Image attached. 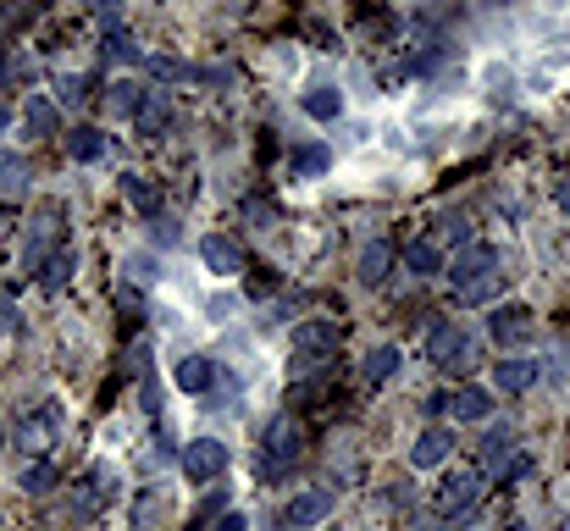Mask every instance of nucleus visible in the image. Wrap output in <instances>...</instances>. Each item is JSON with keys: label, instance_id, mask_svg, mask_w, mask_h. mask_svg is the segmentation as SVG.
I'll use <instances>...</instances> for the list:
<instances>
[{"label": "nucleus", "instance_id": "24", "mask_svg": "<svg viewBox=\"0 0 570 531\" xmlns=\"http://www.w3.org/2000/svg\"><path fill=\"white\" fill-rule=\"evenodd\" d=\"M28 194V166H23V155H0V200H23Z\"/></svg>", "mask_w": 570, "mask_h": 531}, {"label": "nucleus", "instance_id": "37", "mask_svg": "<svg viewBox=\"0 0 570 531\" xmlns=\"http://www.w3.org/2000/svg\"><path fill=\"white\" fill-rule=\"evenodd\" d=\"M244 216H255V222H277V205L272 200H261V194H255V200H244Z\"/></svg>", "mask_w": 570, "mask_h": 531}, {"label": "nucleus", "instance_id": "26", "mask_svg": "<svg viewBox=\"0 0 570 531\" xmlns=\"http://www.w3.org/2000/svg\"><path fill=\"white\" fill-rule=\"evenodd\" d=\"M399 366H404V354L393 349V343H382V349L366 354V366L360 371H366V382H388V377H399Z\"/></svg>", "mask_w": 570, "mask_h": 531}, {"label": "nucleus", "instance_id": "13", "mask_svg": "<svg viewBox=\"0 0 570 531\" xmlns=\"http://www.w3.org/2000/svg\"><path fill=\"white\" fill-rule=\"evenodd\" d=\"M510 465H515V432H487V443H482V465L476 471L482 476H510Z\"/></svg>", "mask_w": 570, "mask_h": 531}, {"label": "nucleus", "instance_id": "34", "mask_svg": "<svg viewBox=\"0 0 570 531\" xmlns=\"http://www.w3.org/2000/svg\"><path fill=\"white\" fill-rule=\"evenodd\" d=\"M150 238H155V244H178V222L155 211V216H150Z\"/></svg>", "mask_w": 570, "mask_h": 531}, {"label": "nucleus", "instance_id": "41", "mask_svg": "<svg viewBox=\"0 0 570 531\" xmlns=\"http://www.w3.org/2000/svg\"><path fill=\"white\" fill-rule=\"evenodd\" d=\"M559 211H570V183H559Z\"/></svg>", "mask_w": 570, "mask_h": 531}, {"label": "nucleus", "instance_id": "22", "mask_svg": "<svg viewBox=\"0 0 570 531\" xmlns=\"http://www.w3.org/2000/svg\"><path fill=\"white\" fill-rule=\"evenodd\" d=\"M449 410H454V421H487V415H493V393L460 388V393H449Z\"/></svg>", "mask_w": 570, "mask_h": 531}, {"label": "nucleus", "instance_id": "38", "mask_svg": "<svg viewBox=\"0 0 570 531\" xmlns=\"http://www.w3.org/2000/svg\"><path fill=\"white\" fill-rule=\"evenodd\" d=\"M84 6H89L95 17H106L111 28H117V17H122V0H84Z\"/></svg>", "mask_w": 570, "mask_h": 531}, {"label": "nucleus", "instance_id": "16", "mask_svg": "<svg viewBox=\"0 0 570 531\" xmlns=\"http://www.w3.org/2000/svg\"><path fill=\"white\" fill-rule=\"evenodd\" d=\"M172 382H178L183 393H205V388L216 382V366L205 360V354H183L178 371H172Z\"/></svg>", "mask_w": 570, "mask_h": 531}, {"label": "nucleus", "instance_id": "28", "mask_svg": "<svg viewBox=\"0 0 570 531\" xmlns=\"http://www.w3.org/2000/svg\"><path fill=\"white\" fill-rule=\"evenodd\" d=\"M299 106H305V117H316V122H333L338 111H344V95H338V89H327V83H321V89H310V95L299 100Z\"/></svg>", "mask_w": 570, "mask_h": 531}, {"label": "nucleus", "instance_id": "36", "mask_svg": "<svg viewBox=\"0 0 570 531\" xmlns=\"http://www.w3.org/2000/svg\"><path fill=\"white\" fill-rule=\"evenodd\" d=\"M117 305H122V316H144V294H139V288H128V283L117 288Z\"/></svg>", "mask_w": 570, "mask_h": 531}, {"label": "nucleus", "instance_id": "10", "mask_svg": "<svg viewBox=\"0 0 570 531\" xmlns=\"http://www.w3.org/2000/svg\"><path fill=\"white\" fill-rule=\"evenodd\" d=\"M56 233H61V205L50 200L45 211H39V222H34V238L23 244V266H28V272H39V266H45V255H50V244H56Z\"/></svg>", "mask_w": 570, "mask_h": 531}, {"label": "nucleus", "instance_id": "33", "mask_svg": "<svg viewBox=\"0 0 570 531\" xmlns=\"http://www.w3.org/2000/svg\"><path fill=\"white\" fill-rule=\"evenodd\" d=\"M499 272H493V277H482V283H471V288H460V294H465V305H487V299H493V294H499Z\"/></svg>", "mask_w": 570, "mask_h": 531}, {"label": "nucleus", "instance_id": "35", "mask_svg": "<svg viewBox=\"0 0 570 531\" xmlns=\"http://www.w3.org/2000/svg\"><path fill=\"white\" fill-rule=\"evenodd\" d=\"M139 404H144L150 415H161V382H155L150 371H144V382H139Z\"/></svg>", "mask_w": 570, "mask_h": 531}, {"label": "nucleus", "instance_id": "1", "mask_svg": "<svg viewBox=\"0 0 570 531\" xmlns=\"http://www.w3.org/2000/svg\"><path fill=\"white\" fill-rule=\"evenodd\" d=\"M294 460H299V421L283 410V415H272L266 432H261V476H266V482H277Z\"/></svg>", "mask_w": 570, "mask_h": 531}, {"label": "nucleus", "instance_id": "8", "mask_svg": "<svg viewBox=\"0 0 570 531\" xmlns=\"http://www.w3.org/2000/svg\"><path fill=\"white\" fill-rule=\"evenodd\" d=\"M449 454H454V432H449L443 421L421 426V437L410 443V465H416V471H438V465L449 460Z\"/></svg>", "mask_w": 570, "mask_h": 531}, {"label": "nucleus", "instance_id": "25", "mask_svg": "<svg viewBox=\"0 0 570 531\" xmlns=\"http://www.w3.org/2000/svg\"><path fill=\"white\" fill-rule=\"evenodd\" d=\"M404 266H410L416 277H438V272H443V249L432 244V238H421V244L404 249Z\"/></svg>", "mask_w": 570, "mask_h": 531}, {"label": "nucleus", "instance_id": "3", "mask_svg": "<svg viewBox=\"0 0 570 531\" xmlns=\"http://www.w3.org/2000/svg\"><path fill=\"white\" fill-rule=\"evenodd\" d=\"M333 354H338L333 321H299L294 327V366H327Z\"/></svg>", "mask_w": 570, "mask_h": 531}, {"label": "nucleus", "instance_id": "19", "mask_svg": "<svg viewBox=\"0 0 570 531\" xmlns=\"http://www.w3.org/2000/svg\"><path fill=\"white\" fill-rule=\"evenodd\" d=\"M327 166H333V150H327V144H294V150H288V172L294 177H321Z\"/></svg>", "mask_w": 570, "mask_h": 531}, {"label": "nucleus", "instance_id": "5", "mask_svg": "<svg viewBox=\"0 0 570 531\" xmlns=\"http://www.w3.org/2000/svg\"><path fill=\"white\" fill-rule=\"evenodd\" d=\"M117 471H111V465H89V476L84 482H78V498H72V520H78V526H84V520H95L100 509L111 504V498H117Z\"/></svg>", "mask_w": 570, "mask_h": 531}, {"label": "nucleus", "instance_id": "2", "mask_svg": "<svg viewBox=\"0 0 570 531\" xmlns=\"http://www.w3.org/2000/svg\"><path fill=\"white\" fill-rule=\"evenodd\" d=\"M427 354L438 360L443 371H471V366H476V332L454 327V321H432Z\"/></svg>", "mask_w": 570, "mask_h": 531}, {"label": "nucleus", "instance_id": "32", "mask_svg": "<svg viewBox=\"0 0 570 531\" xmlns=\"http://www.w3.org/2000/svg\"><path fill=\"white\" fill-rule=\"evenodd\" d=\"M139 100H144V89H139V83L117 78V89H111V95H106V106L117 111V117H133V111H139Z\"/></svg>", "mask_w": 570, "mask_h": 531}, {"label": "nucleus", "instance_id": "7", "mask_svg": "<svg viewBox=\"0 0 570 531\" xmlns=\"http://www.w3.org/2000/svg\"><path fill=\"white\" fill-rule=\"evenodd\" d=\"M222 471H227V443L200 437V443H189V449H183V476H189V482H216Z\"/></svg>", "mask_w": 570, "mask_h": 531}, {"label": "nucleus", "instance_id": "9", "mask_svg": "<svg viewBox=\"0 0 570 531\" xmlns=\"http://www.w3.org/2000/svg\"><path fill=\"white\" fill-rule=\"evenodd\" d=\"M393 266H399V249L388 244V238H371L366 249H360V266H355V277L366 288H382L393 277Z\"/></svg>", "mask_w": 570, "mask_h": 531}, {"label": "nucleus", "instance_id": "31", "mask_svg": "<svg viewBox=\"0 0 570 531\" xmlns=\"http://www.w3.org/2000/svg\"><path fill=\"white\" fill-rule=\"evenodd\" d=\"M17 487H23V493H50V487H56V465L50 460H28L23 465V476H17Z\"/></svg>", "mask_w": 570, "mask_h": 531}, {"label": "nucleus", "instance_id": "17", "mask_svg": "<svg viewBox=\"0 0 570 531\" xmlns=\"http://www.w3.org/2000/svg\"><path fill=\"white\" fill-rule=\"evenodd\" d=\"M537 382V366L526 360V354H515V360H499V371H493V388L499 393H526Z\"/></svg>", "mask_w": 570, "mask_h": 531}, {"label": "nucleus", "instance_id": "12", "mask_svg": "<svg viewBox=\"0 0 570 531\" xmlns=\"http://www.w3.org/2000/svg\"><path fill=\"white\" fill-rule=\"evenodd\" d=\"M333 504H338V498L327 493V487H316V493H299L294 504H288V526H294V531H310V526H321V520L333 515Z\"/></svg>", "mask_w": 570, "mask_h": 531}, {"label": "nucleus", "instance_id": "23", "mask_svg": "<svg viewBox=\"0 0 570 531\" xmlns=\"http://www.w3.org/2000/svg\"><path fill=\"white\" fill-rule=\"evenodd\" d=\"M23 122H28V133L34 139H50L56 133V100H45V95H28V106H23Z\"/></svg>", "mask_w": 570, "mask_h": 531}, {"label": "nucleus", "instance_id": "4", "mask_svg": "<svg viewBox=\"0 0 570 531\" xmlns=\"http://www.w3.org/2000/svg\"><path fill=\"white\" fill-rule=\"evenodd\" d=\"M482 482H487L482 471H454L449 482H443L438 493H432V515H438V520H454V515H465V509H471L476 498H482Z\"/></svg>", "mask_w": 570, "mask_h": 531}, {"label": "nucleus", "instance_id": "27", "mask_svg": "<svg viewBox=\"0 0 570 531\" xmlns=\"http://www.w3.org/2000/svg\"><path fill=\"white\" fill-rule=\"evenodd\" d=\"M100 56H106V61H144V50H139V39H133L128 28H106Z\"/></svg>", "mask_w": 570, "mask_h": 531}, {"label": "nucleus", "instance_id": "40", "mask_svg": "<svg viewBox=\"0 0 570 531\" xmlns=\"http://www.w3.org/2000/svg\"><path fill=\"white\" fill-rule=\"evenodd\" d=\"M211 531H250V520H244V515H222Z\"/></svg>", "mask_w": 570, "mask_h": 531}, {"label": "nucleus", "instance_id": "30", "mask_svg": "<svg viewBox=\"0 0 570 531\" xmlns=\"http://www.w3.org/2000/svg\"><path fill=\"white\" fill-rule=\"evenodd\" d=\"M144 72H150L155 83H189L194 78V67L178 56H144Z\"/></svg>", "mask_w": 570, "mask_h": 531}, {"label": "nucleus", "instance_id": "6", "mask_svg": "<svg viewBox=\"0 0 570 531\" xmlns=\"http://www.w3.org/2000/svg\"><path fill=\"white\" fill-rule=\"evenodd\" d=\"M499 249L493 244H465L460 255L449 260V277H454V288H471V283H482V277H493L499 272Z\"/></svg>", "mask_w": 570, "mask_h": 531}, {"label": "nucleus", "instance_id": "42", "mask_svg": "<svg viewBox=\"0 0 570 531\" xmlns=\"http://www.w3.org/2000/svg\"><path fill=\"white\" fill-rule=\"evenodd\" d=\"M6 122H12V111H6V106H0V128H6Z\"/></svg>", "mask_w": 570, "mask_h": 531}, {"label": "nucleus", "instance_id": "43", "mask_svg": "<svg viewBox=\"0 0 570 531\" xmlns=\"http://www.w3.org/2000/svg\"><path fill=\"white\" fill-rule=\"evenodd\" d=\"M0 233H6V216H0Z\"/></svg>", "mask_w": 570, "mask_h": 531}, {"label": "nucleus", "instance_id": "29", "mask_svg": "<svg viewBox=\"0 0 570 531\" xmlns=\"http://www.w3.org/2000/svg\"><path fill=\"white\" fill-rule=\"evenodd\" d=\"M67 150H72V161H100V155H106V133L100 128H72Z\"/></svg>", "mask_w": 570, "mask_h": 531}, {"label": "nucleus", "instance_id": "11", "mask_svg": "<svg viewBox=\"0 0 570 531\" xmlns=\"http://www.w3.org/2000/svg\"><path fill=\"white\" fill-rule=\"evenodd\" d=\"M200 260H205V272H216V277H238V272H244L238 244H233V238H222V233H205L200 238Z\"/></svg>", "mask_w": 570, "mask_h": 531}, {"label": "nucleus", "instance_id": "18", "mask_svg": "<svg viewBox=\"0 0 570 531\" xmlns=\"http://www.w3.org/2000/svg\"><path fill=\"white\" fill-rule=\"evenodd\" d=\"M72 272H78V255H72V249H50L45 266H39V283H45V294H61V288L72 283Z\"/></svg>", "mask_w": 570, "mask_h": 531}, {"label": "nucleus", "instance_id": "15", "mask_svg": "<svg viewBox=\"0 0 570 531\" xmlns=\"http://www.w3.org/2000/svg\"><path fill=\"white\" fill-rule=\"evenodd\" d=\"M133 122H139V133H161V128L172 122V95H167V89H144Z\"/></svg>", "mask_w": 570, "mask_h": 531}, {"label": "nucleus", "instance_id": "21", "mask_svg": "<svg viewBox=\"0 0 570 531\" xmlns=\"http://www.w3.org/2000/svg\"><path fill=\"white\" fill-rule=\"evenodd\" d=\"M532 332H537V321H532V310H521V305L493 316V338L499 343H521V338H532Z\"/></svg>", "mask_w": 570, "mask_h": 531}, {"label": "nucleus", "instance_id": "39", "mask_svg": "<svg viewBox=\"0 0 570 531\" xmlns=\"http://www.w3.org/2000/svg\"><path fill=\"white\" fill-rule=\"evenodd\" d=\"M421 410H427V415H443V410H449V393H427V399H421Z\"/></svg>", "mask_w": 570, "mask_h": 531}, {"label": "nucleus", "instance_id": "20", "mask_svg": "<svg viewBox=\"0 0 570 531\" xmlns=\"http://www.w3.org/2000/svg\"><path fill=\"white\" fill-rule=\"evenodd\" d=\"M117 189H122V200H128L139 216H155V211H161V194H155L139 172H117Z\"/></svg>", "mask_w": 570, "mask_h": 531}, {"label": "nucleus", "instance_id": "14", "mask_svg": "<svg viewBox=\"0 0 570 531\" xmlns=\"http://www.w3.org/2000/svg\"><path fill=\"white\" fill-rule=\"evenodd\" d=\"M56 432H61V410H56V404H45V410H39L34 421H23V426H17V443H23L28 454H39Z\"/></svg>", "mask_w": 570, "mask_h": 531}]
</instances>
